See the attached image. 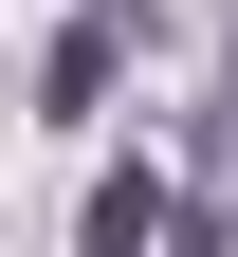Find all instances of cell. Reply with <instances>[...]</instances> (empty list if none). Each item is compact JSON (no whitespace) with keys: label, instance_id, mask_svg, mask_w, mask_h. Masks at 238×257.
Returning <instances> with one entry per match:
<instances>
[{"label":"cell","instance_id":"1","mask_svg":"<svg viewBox=\"0 0 238 257\" xmlns=\"http://www.w3.org/2000/svg\"><path fill=\"white\" fill-rule=\"evenodd\" d=\"M92 257H183V202H165L147 166H110L92 184Z\"/></svg>","mask_w":238,"mask_h":257},{"label":"cell","instance_id":"2","mask_svg":"<svg viewBox=\"0 0 238 257\" xmlns=\"http://www.w3.org/2000/svg\"><path fill=\"white\" fill-rule=\"evenodd\" d=\"M92 92H110V19H74V37L37 55V110H92Z\"/></svg>","mask_w":238,"mask_h":257},{"label":"cell","instance_id":"3","mask_svg":"<svg viewBox=\"0 0 238 257\" xmlns=\"http://www.w3.org/2000/svg\"><path fill=\"white\" fill-rule=\"evenodd\" d=\"M220 239H238V220H220Z\"/></svg>","mask_w":238,"mask_h":257}]
</instances>
